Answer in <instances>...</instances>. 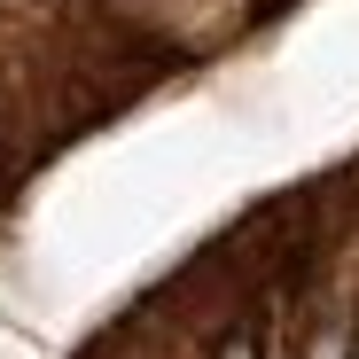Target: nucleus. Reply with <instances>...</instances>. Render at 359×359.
<instances>
[{
    "label": "nucleus",
    "instance_id": "obj_1",
    "mask_svg": "<svg viewBox=\"0 0 359 359\" xmlns=\"http://www.w3.org/2000/svg\"><path fill=\"white\" fill-rule=\"evenodd\" d=\"M219 359H258V328H234V336L219 344Z\"/></svg>",
    "mask_w": 359,
    "mask_h": 359
},
{
    "label": "nucleus",
    "instance_id": "obj_2",
    "mask_svg": "<svg viewBox=\"0 0 359 359\" xmlns=\"http://www.w3.org/2000/svg\"><path fill=\"white\" fill-rule=\"evenodd\" d=\"M313 359H351V344H344V328H320V344H313Z\"/></svg>",
    "mask_w": 359,
    "mask_h": 359
}]
</instances>
